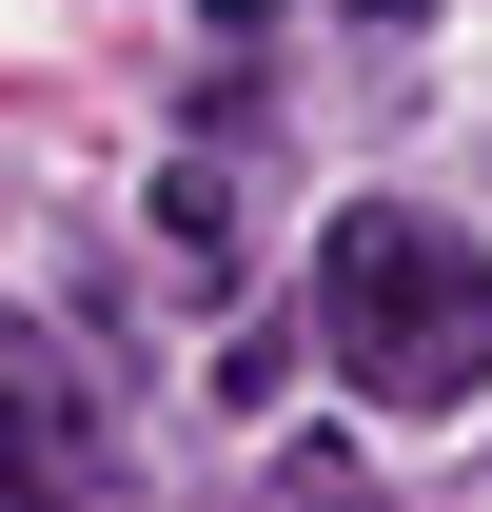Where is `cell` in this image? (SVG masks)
I'll list each match as a JSON object with an SVG mask.
<instances>
[{
  "label": "cell",
  "mask_w": 492,
  "mask_h": 512,
  "mask_svg": "<svg viewBox=\"0 0 492 512\" xmlns=\"http://www.w3.org/2000/svg\"><path fill=\"white\" fill-rule=\"evenodd\" d=\"M315 355L374 394V414H453L492 375V256L414 197H355L335 237H315Z\"/></svg>",
  "instance_id": "cell-1"
},
{
  "label": "cell",
  "mask_w": 492,
  "mask_h": 512,
  "mask_svg": "<svg viewBox=\"0 0 492 512\" xmlns=\"http://www.w3.org/2000/svg\"><path fill=\"white\" fill-rule=\"evenodd\" d=\"M197 20H217V40H256V20H276V0H197Z\"/></svg>",
  "instance_id": "cell-2"
},
{
  "label": "cell",
  "mask_w": 492,
  "mask_h": 512,
  "mask_svg": "<svg viewBox=\"0 0 492 512\" xmlns=\"http://www.w3.org/2000/svg\"><path fill=\"white\" fill-rule=\"evenodd\" d=\"M355 20H433V0H355Z\"/></svg>",
  "instance_id": "cell-3"
},
{
  "label": "cell",
  "mask_w": 492,
  "mask_h": 512,
  "mask_svg": "<svg viewBox=\"0 0 492 512\" xmlns=\"http://www.w3.org/2000/svg\"><path fill=\"white\" fill-rule=\"evenodd\" d=\"M296 512H355V493H296Z\"/></svg>",
  "instance_id": "cell-4"
}]
</instances>
